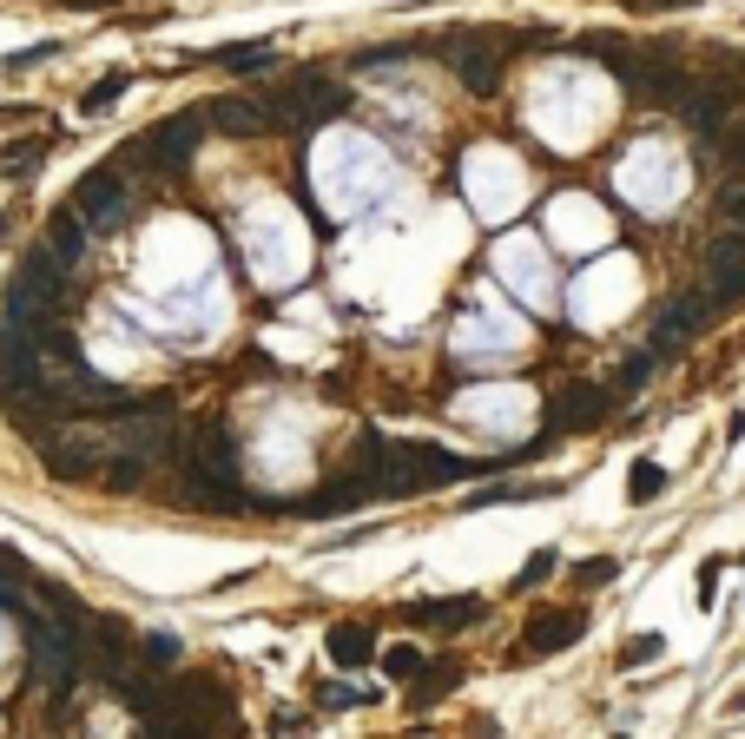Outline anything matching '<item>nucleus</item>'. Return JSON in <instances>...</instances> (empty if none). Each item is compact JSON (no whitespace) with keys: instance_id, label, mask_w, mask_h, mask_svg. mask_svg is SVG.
<instances>
[{"instance_id":"1","label":"nucleus","mask_w":745,"mask_h":739,"mask_svg":"<svg viewBox=\"0 0 745 739\" xmlns=\"http://www.w3.org/2000/svg\"><path fill=\"white\" fill-rule=\"evenodd\" d=\"M73 211H79L92 231H119V225H125V172H119V165H92V172H79V185H73Z\"/></svg>"},{"instance_id":"2","label":"nucleus","mask_w":745,"mask_h":739,"mask_svg":"<svg viewBox=\"0 0 745 739\" xmlns=\"http://www.w3.org/2000/svg\"><path fill=\"white\" fill-rule=\"evenodd\" d=\"M99 463H106V449L86 430H59L53 443H40V469L53 482H99Z\"/></svg>"},{"instance_id":"3","label":"nucleus","mask_w":745,"mask_h":739,"mask_svg":"<svg viewBox=\"0 0 745 739\" xmlns=\"http://www.w3.org/2000/svg\"><path fill=\"white\" fill-rule=\"evenodd\" d=\"M581 634H588V615H581V608H541V615L522 628V648H515V661H548V654L574 648Z\"/></svg>"},{"instance_id":"4","label":"nucleus","mask_w":745,"mask_h":739,"mask_svg":"<svg viewBox=\"0 0 745 739\" xmlns=\"http://www.w3.org/2000/svg\"><path fill=\"white\" fill-rule=\"evenodd\" d=\"M706 317H713V297H706V291L673 297V304L660 311V324H654V344H647V350H654V357H673L687 337H700V330H706Z\"/></svg>"},{"instance_id":"5","label":"nucleus","mask_w":745,"mask_h":739,"mask_svg":"<svg viewBox=\"0 0 745 739\" xmlns=\"http://www.w3.org/2000/svg\"><path fill=\"white\" fill-rule=\"evenodd\" d=\"M621 396L614 390H594V383H574V390H561L555 403H548V430L555 436H574V430H594L607 410H614Z\"/></svg>"},{"instance_id":"6","label":"nucleus","mask_w":745,"mask_h":739,"mask_svg":"<svg viewBox=\"0 0 745 739\" xmlns=\"http://www.w3.org/2000/svg\"><path fill=\"white\" fill-rule=\"evenodd\" d=\"M185 469H205V476L238 482V436H231L218 416H205V423L191 430V443H185Z\"/></svg>"},{"instance_id":"7","label":"nucleus","mask_w":745,"mask_h":739,"mask_svg":"<svg viewBox=\"0 0 745 739\" xmlns=\"http://www.w3.org/2000/svg\"><path fill=\"white\" fill-rule=\"evenodd\" d=\"M706 297H713V311H726V304L745 297V238L739 231L706 251Z\"/></svg>"},{"instance_id":"8","label":"nucleus","mask_w":745,"mask_h":739,"mask_svg":"<svg viewBox=\"0 0 745 739\" xmlns=\"http://www.w3.org/2000/svg\"><path fill=\"white\" fill-rule=\"evenodd\" d=\"M449 46H462V59H456L462 86H469V93H495V79H502V40H475V33H449Z\"/></svg>"},{"instance_id":"9","label":"nucleus","mask_w":745,"mask_h":739,"mask_svg":"<svg viewBox=\"0 0 745 739\" xmlns=\"http://www.w3.org/2000/svg\"><path fill=\"white\" fill-rule=\"evenodd\" d=\"M198 132H205L198 119H172V126H152V132L139 139V152H152V159H158L152 172H185V165H191V145H198Z\"/></svg>"},{"instance_id":"10","label":"nucleus","mask_w":745,"mask_h":739,"mask_svg":"<svg viewBox=\"0 0 745 739\" xmlns=\"http://www.w3.org/2000/svg\"><path fill=\"white\" fill-rule=\"evenodd\" d=\"M409 628H442V634H462L482 621V595H456V601H409L403 608Z\"/></svg>"},{"instance_id":"11","label":"nucleus","mask_w":745,"mask_h":739,"mask_svg":"<svg viewBox=\"0 0 745 739\" xmlns=\"http://www.w3.org/2000/svg\"><path fill=\"white\" fill-rule=\"evenodd\" d=\"M211 112V126L218 132H238V139H258L264 126H271V112L264 106H251V99H218V106H205Z\"/></svg>"},{"instance_id":"12","label":"nucleus","mask_w":745,"mask_h":739,"mask_svg":"<svg viewBox=\"0 0 745 739\" xmlns=\"http://www.w3.org/2000/svg\"><path fill=\"white\" fill-rule=\"evenodd\" d=\"M330 661H337V667H370V661H376V634L357 628V621L330 628Z\"/></svg>"},{"instance_id":"13","label":"nucleus","mask_w":745,"mask_h":739,"mask_svg":"<svg viewBox=\"0 0 745 739\" xmlns=\"http://www.w3.org/2000/svg\"><path fill=\"white\" fill-rule=\"evenodd\" d=\"M218 66H231V73H264V66H277V40H238V46H218Z\"/></svg>"},{"instance_id":"14","label":"nucleus","mask_w":745,"mask_h":739,"mask_svg":"<svg viewBox=\"0 0 745 739\" xmlns=\"http://www.w3.org/2000/svg\"><path fill=\"white\" fill-rule=\"evenodd\" d=\"M46 244H53V258L59 264H79V251H86V218L66 205L59 218H53V231H46Z\"/></svg>"},{"instance_id":"15","label":"nucleus","mask_w":745,"mask_h":739,"mask_svg":"<svg viewBox=\"0 0 745 739\" xmlns=\"http://www.w3.org/2000/svg\"><path fill=\"white\" fill-rule=\"evenodd\" d=\"M535 496H561V482H502V489H475L469 509H495V502H535Z\"/></svg>"},{"instance_id":"16","label":"nucleus","mask_w":745,"mask_h":739,"mask_svg":"<svg viewBox=\"0 0 745 739\" xmlns=\"http://www.w3.org/2000/svg\"><path fill=\"white\" fill-rule=\"evenodd\" d=\"M456 681H462V667H456V661H436V667L423 661V674H416V707H436Z\"/></svg>"},{"instance_id":"17","label":"nucleus","mask_w":745,"mask_h":739,"mask_svg":"<svg viewBox=\"0 0 745 739\" xmlns=\"http://www.w3.org/2000/svg\"><path fill=\"white\" fill-rule=\"evenodd\" d=\"M125 86H132V73H106V79H92V86L79 93V112H106V106H119Z\"/></svg>"},{"instance_id":"18","label":"nucleus","mask_w":745,"mask_h":739,"mask_svg":"<svg viewBox=\"0 0 745 739\" xmlns=\"http://www.w3.org/2000/svg\"><path fill=\"white\" fill-rule=\"evenodd\" d=\"M660 489H667V469L660 463H634L627 469V502H660Z\"/></svg>"},{"instance_id":"19","label":"nucleus","mask_w":745,"mask_h":739,"mask_svg":"<svg viewBox=\"0 0 745 739\" xmlns=\"http://www.w3.org/2000/svg\"><path fill=\"white\" fill-rule=\"evenodd\" d=\"M423 40H390V46H370V53H357V73H390V66H403V53H416Z\"/></svg>"},{"instance_id":"20","label":"nucleus","mask_w":745,"mask_h":739,"mask_svg":"<svg viewBox=\"0 0 745 739\" xmlns=\"http://www.w3.org/2000/svg\"><path fill=\"white\" fill-rule=\"evenodd\" d=\"M654 350H634L627 363H621V377H614V396H634V390H647V377H654Z\"/></svg>"},{"instance_id":"21","label":"nucleus","mask_w":745,"mask_h":739,"mask_svg":"<svg viewBox=\"0 0 745 739\" xmlns=\"http://www.w3.org/2000/svg\"><path fill=\"white\" fill-rule=\"evenodd\" d=\"M178 654H185L178 634H165V628H158V634H139V661H145V667H178Z\"/></svg>"},{"instance_id":"22","label":"nucleus","mask_w":745,"mask_h":739,"mask_svg":"<svg viewBox=\"0 0 745 739\" xmlns=\"http://www.w3.org/2000/svg\"><path fill=\"white\" fill-rule=\"evenodd\" d=\"M660 654H667V641H660V634H634V641L621 648V667H654Z\"/></svg>"},{"instance_id":"23","label":"nucleus","mask_w":745,"mask_h":739,"mask_svg":"<svg viewBox=\"0 0 745 739\" xmlns=\"http://www.w3.org/2000/svg\"><path fill=\"white\" fill-rule=\"evenodd\" d=\"M383 674H390V681H416V674H423V648H409V641L390 648V654H383Z\"/></svg>"},{"instance_id":"24","label":"nucleus","mask_w":745,"mask_h":739,"mask_svg":"<svg viewBox=\"0 0 745 739\" xmlns=\"http://www.w3.org/2000/svg\"><path fill=\"white\" fill-rule=\"evenodd\" d=\"M40 152H46V139H13V145H0V172H33Z\"/></svg>"},{"instance_id":"25","label":"nucleus","mask_w":745,"mask_h":739,"mask_svg":"<svg viewBox=\"0 0 745 739\" xmlns=\"http://www.w3.org/2000/svg\"><path fill=\"white\" fill-rule=\"evenodd\" d=\"M621 575V562L614 555H594V562H574V588H601V582H614Z\"/></svg>"},{"instance_id":"26","label":"nucleus","mask_w":745,"mask_h":739,"mask_svg":"<svg viewBox=\"0 0 745 739\" xmlns=\"http://www.w3.org/2000/svg\"><path fill=\"white\" fill-rule=\"evenodd\" d=\"M574 53H607V59H621V53H627V40H621V33H581V40H574Z\"/></svg>"},{"instance_id":"27","label":"nucleus","mask_w":745,"mask_h":739,"mask_svg":"<svg viewBox=\"0 0 745 739\" xmlns=\"http://www.w3.org/2000/svg\"><path fill=\"white\" fill-rule=\"evenodd\" d=\"M548 575H555V555H548V548H541V555H535V562H528V568H522V582H515V588H541V582H548Z\"/></svg>"},{"instance_id":"28","label":"nucleus","mask_w":745,"mask_h":739,"mask_svg":"<svg viewBox=\"0 0 745 739\" xmlns=\"http://www.w3.org/2000/svg\"><path fill=\"white\" fill-rule=\"evenodd\" d=\"M720 152H726V165H733V172H745V126L720 132Z\"/></svg>"},{"instance_id":"29","label":"nucleus","mask_w":745,"mask_h":739,"mask_svg":"<svg viewBox=\"0 0 745 739\" xmlns=\"http://www.w3.org/2000/svg\"><path fill=\"white\" fill-rule=\"evenodd\" d=\"M324 700H330V707H363V700H376V694H357V687H330Z\"/></svg>"},{"instance_id":"30","label":"nucleus","mask_w":745,"mask_h":739,"mask_svg":"<svg viewBox=\"0 0 745 739\" xmlns=\"http://www.w3.org/2000/svg\"><path fill=\"white\" fill-rule=\"evenodd\" d=\"M713 582H720V562L700 568V608H713Z\"/></svg>"},{"instance_id":"31","label":"nucleus","mask_w":745,"mask_h":739,"mask_svg":"<svg viewBox=\"0 0 745 739\" xmlns=\"http://www.w3.org/2000/svg\"><path fill=\"white\" fill-rule=\"evenodd\" d=\"M627 7H640V13H673V7H700V0H627Z\"/></svg>"},{"instance_id":"32","label":"nucleus","mask_w":745,"mask_h":739,"mask_svg":"<svg viewBox=\"0 0 745 739\" xmlns=\"http://www.w3.org/2000/svg\"><path fill=\"white\" fill-rule=\"evenodd\" d=\"M7 231H13V211H0V244H7Z\"/></svg>"},{"instance_id":"33","label":"nucleus","mask_w":745,"mask_h":739,"mask_svg":"<svg viewBox=\"0 0 745 739\" xmlns=\"http://www.w3.org/2000/svg\"><path fill=\"white\" fill-rule=\"evenodd\" d=\"M79 7H106V0H79Z\"/></svg>"}]
</instances>
